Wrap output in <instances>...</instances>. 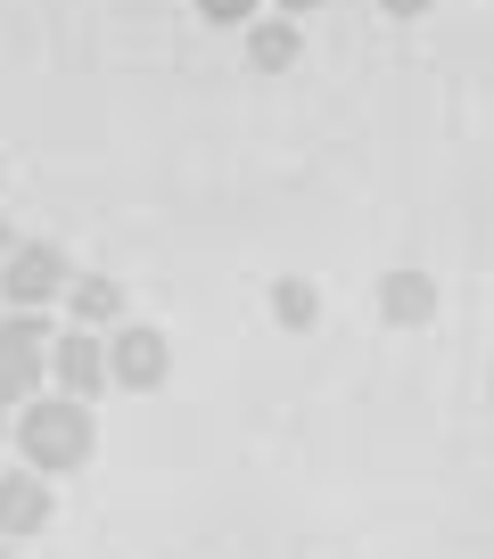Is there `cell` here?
Returning <instances> with one entry per match:
<instances>
[{"mask_svg": "<svg viewBox=\"0 0 494 559\" xmlns=\"http://www.w3.org/2000/svg\"><path fill=\"white\" fill-rule=\"evenodd\" d=\"M272 9H281V17H289V25H297V17H314L321 0H272Z\"/></svg>", "mask_w": 494, "mask_h": 559, "instance_id": "4fadbf2b", "label": "cell"}, {"mask_svg": "<svg viewBox=\"0 0 494 559\" xmlns=\"http://www.w3.org/2000/svg\"><path fill=\"white\" fill-rule=\"evenodd\" d=\"M379 313H388L396 330H421V321L437 313V280L428 272H388L379 280Z\"/></svg>", "mask_w": 494, "mask_h": 559, "instance_id": "ba28073f", "label": "cell"}, {"mask_svg": "<svg viewBox=\"0 0 494 559\" xmlns=\"http://www.w3.org/2000/svg\"><path fill=\"white\" fill-rule=\"evenodd\" d=\"M0 559H17V543H0Z\"/></svg>", "mask_w": 494, "mask_h": 559, "instance_id": "2e32d148", "label": "cell"}, {"mask_svg": "<svg viewBox=\"0 0 494 559\" xmlns=\"http://www.w3.org/2000/svg\"><path fill=\"white\" fill-rule=\"evenodd\" d=\"M67 280H74V263H67L58 239H17L9 255H0V297L17 305V313L58 305V297H67Z\"/></svg>", "mask_w": 494, "mask_h": 559, "instance_id": "3957f363", "label": "cell"}, {"mask_svg": "<svg viewBox=\"0 0 494 559\" xmlns=\"http://www.w3.org/2000/svg\"><path fill=\"white\" fill-rule=\"evenodd\" d=\"M272 321H281V330H314V321H321V288L297 280V272L272 280Z\"/></svg>", "mask_w": 494, "mask_h": 559, "instance_id": "30bf717a", "label": "cell"}, {"mask_svg": "<svg viewBox=\"0 0 494 559\" xmlns=\"http://www.w3.org/2000/svg\"><path fill=\"white\" fill-rule=\"evenodd\" d=\"M9 419H17V412H9V403H0V444H9Z\"/></svg>", "mask_w": 494, "mask_h": 559, "instance_id": "5bb4252c", "label": "cell"}, {"mask_svg": "<svg viewBox=\"0 0 494 559\" xmlns=\"http://www.w3.org/2000/svg\"><path fill=\"white\" fill-rule=\"evenodd\" d=\"M198 17L223 25V34H247V25L264 17V0H198Z\"/></svg>", "mask_w": 494, "mask_h": 559, "instance_id": "8fae6325", "label": "cell"}, {"mask_svg": "<svg viewBox=\"0 0 494 559\" xmlns=\"http://www.w3.org/2000/svg\"><path fill=\"white\" fill-rule=\"evenodd\" d=\"M99 362H107V386H124V395H157L165 370H174V337L149 330V321H116V330L99 337Z\"/></svg>", "mask_w": 494, "mask_h": 559, "instance_id": "7a4b0ae2", "label": "cell"}, {"mask_svg": "<svg viewBox=\"0 0 494 559\" xmlns=\"http://www.w3.org/2000/svg\"><path fill=\"white\" fill-rule=\"evenodd\" d=\"M58 305H67V330H91V337H107V330L124 321V280H116V272H74V280H67V297H58Z\"/></svg>", "mask_w": 494, "mask_h": 559, "instance_id": "52a82bcc", "label": "cell"}, {"mask_svg": "<svg viewBox=\"0 0 494 559\" xmlns=\"http://www.w3.org/2000/svg\"><path fill=\"white\" fill-rule=\"evenodd\" d=\"M9 247H17V230H9V223H0V255H9Z\"/></svg>", "mask_w": 494, "mask_h": 559, "instance_id": "9a60e30c", "label": "cell"}, {"mask_svg": "<svg viewBox=\"0 0 494 559\" xmlns=\"http://www.w3.org/2000/svg\"><path fill=\"white\" fill-rule=\"evenodd\" d=\"M42 379H58V395H67V403H91V395L107 386L99 337H91V330H58L50 354H42Z\"/></svg>", "mask_w": 494, "mask_h": 559, "instance_id": "5b68a950", "label": "cell"}, {"mask_svg": "<svg viewBox=\"0 0 494 559\" xmlns=\"http://www.w3.org/2000/svg\"><path fill=\"white\" fill-rule=\"evenodd\" d=\"M50 337H58L50 313H0V403H9V412L42 395V354H50Z\"/></svg>", "mask_w": 494, "mask_h": 559, "instance_id": "277c9868", "label": "cell"}, {"mask_svg": "<svg viewBox=\"0 0 494 559\" xmlns=\"http://www.w3.org/2000/svg\"><path fill=\"white\" fill-rule=\"evenodd\" d=\"M9 444L25 453L34 477H74L91 461V444H99V428H91V403L34 395V403H17V419H9Z\"/></svg>", "mask_w": 494, "mask_h": 559, "instance_id": "6da1fadb", "label": "cell"}, {"mask_svg": "<svg viewBox=\"0 0 494 559\" xmlns=\"http://www.w3.org/2000/svg\"><path fill=\"white\" fill-rule=\"evenodd\" d=\"M379 9H388V17H428L437 0H379Z\"/></svg>", "mask_w": 494, "mask_h": 559, "instance_id": "7c38bea8", "label": "cell"}, {"mask_svg": "<svg viewBox=\"0 0 494 559\" xmlns=\"http://www.w3.org/2000/svg\"><path fill=\"white\" fill-rule=\"evenodd\" d=\"M50 510H58L50 477H34V469H0V543L42 535V526H50Z\"/></svg>", "mask_w": 494, "mask_h": 559, "instance_id": "8992f818", "label": "cell"}, {"mask_svg": "<svg viewBox=\"0 0 494 559\" xmlns=\"http://www.w3.org/2000/svg\"><path fill=\"white\" fill-rule=\"evenodd\" d=\"M297 50H305V41H297V25H289V17H256V25H247V58H256L264 74H289V67H297Z\"/></svg>", "mask_w": 494, "mask_h": 559, "instance_id": "9c48e42d", "label": "cell"}]
</instances>
